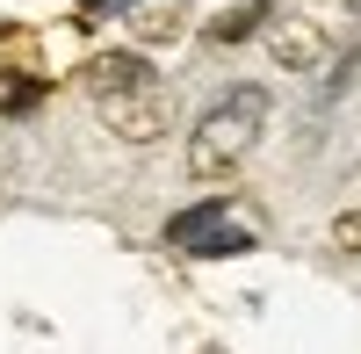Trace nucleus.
<instances>
[{
    "instance_id": "9b49d317",
    "label": "nucleus",
    "mask_w": 361,
    "mask_h": 354,
    "mask_svg": "<svg viewBox=\"0 0 361 354\" xmlns=\"http://www.w3.org/2000/svg\"><path fill=\"white\" fill-rule=\"evenodd\" d=\"M123 8H130V0H87L73 22H109V15H123Z\"/></svg>"
},
{
    "instance_id": "20e7f679",
    "label": "nucleus",
    "mask_w": 361,
    "mask_h": 354,
    "mask_svg": "<svg viewBox=\"0 0 361 354\" xmlns=\"http://www.w3.org/2000/svg\"><path fill=\"white\" fill-rule=\"evenodd\" d=\"M188 0H130L123 8V22H130V44H145V51H159V44H180L188 37Z\"/></svg>"
},
{
    "instance_id": "39448f33",
    "label": "nucleus",
    "mask_w": 361,
    "mask_h": 354,
    "mask_svg": "<svg viewBox=\"0 0 361 354\" xmlns=\"http://www.w3.org/2000/svg\"><path fill=\"white\" fill-rule=\"evenodd\" d=\"M137 80H152L145 51H102V58H87V66H80L87 102H94V94H116V87H137Z\"/></svg>"
},
{
    "instance_id": "423d86ee",
    "label": "nucleus",
    "mask_w": 361,
    "mask_h": 354,
    "mask_svg": "<svg viewBox=\"0 0 361 354\" xmlns=\"http://www.w3.org/2000/svg\"><path fill=\"white\" fill-rule=\"evenodd\" d=\"M267 15H275V0H238L231 15H209V29H202V37H209V44H246Z\"/></svg>"
},
{
    "instance_id": "f03ea898",
    "label": "nucleus",
    "mask_w": 361,
    "mask_h": 354,
    "mask_svg": "<svg viewBox=\"0 0 361 354\" xmlns=\"http://www.w3.org/2000/svg\"><path fill=\"white\" fill-rule=\"evenodd\" d=\"M267 87H224V102H209L202 116H195V130H188V173L195 181H224V173L238 166L260 145V130H267Z\"/></svg>"
},
{
    "instance_id": "0eeeda50",
    "label": "nucleus",
    "mask_w": 361,
    "mask_h": 354,
    "mask_svg": "<svg viewBox=\"0 0 361 354\" xmlns=\"http://www.w3.org/2000/svg\"><path fill=\"white\" fill-rule=\"evenodd\" d=\"M224 210H231V195H202L195 210H180V217H166V246H195V239H202V231L217 224Z\"/></svg>"
},
{
    "instance_id": "7ed1b4c3",
    "label": "nucleus",
    "mask_w": 361,
    "mask_h": 354,
    "mask_svg": "<svg viewBox=\"0 0 361 354\" xmlns=\"http://www.w3.org/2000/svg\"><path fill=\"white\" fill-rule=\"evenodd\" d=\"M94 116L123 145H159L173 130V94L159 80H137V87H116V94H94Z\"/></svg>"
},
{
    "instance_id": "1a4fd4ad",
    "label": "nucleus",
    "mask_w": 361,
    "mask_h": 354,
    "mask_svg": "<svg viewBox=\"0 0 361 354\" xmlns=\"http://www.w3.org/2000/svg\"><path fill=\"white\" fill-rule=\"evenodd\" d=\"M188 253H202V260H224V253H253V231H231V224L217 217V224H209V231H202V239H195Z\"/></svg>"
},
{
    "instance_id": "6e6552de",
    "label": "nucleus",
    "mask_w": 361,
    "mask_h": 354,
    "mask_svg": "<svg viewBox=\"0 0 361 354\" xmlns=\"http://www.w3.org/2000/svg\"><path fill=\"white\" fill-rule=\"evenodd\" d=\"M0 73H44V44H37V29L0 22Z\"/></svg>"
},
{
    "instance_id": "9d476101",
    "label": "nucleus",
    "mask_w": 361,
    "mask_h": 354,
    "mask_svg": "<svg viewBox=\"0 0 361 354\" xmlns=\"http://www.w3.org/2000/svg\"><path fill=\"white\" fill-rule=\"evenodd\" d=\"M333 246H340V253H361V210L333 217Z\"/></svg>"
},
{
    "instance_id": "f257e3e1",
    "label": "nucleus",
    "mask_w": 361,
    "mask_h": 354,
    "mask_svg": "<svg viewBox=\"0 0 361 354\" xmlns=\"http://www.w3.org/2000/svg\"><path fill=\"white\" fill-rule=\"evenodd\" d=\"M347 29H354V0H275V15L253 37L282 73H325L333 51L347 44Z\"/></svg>"
}]
</instances>
